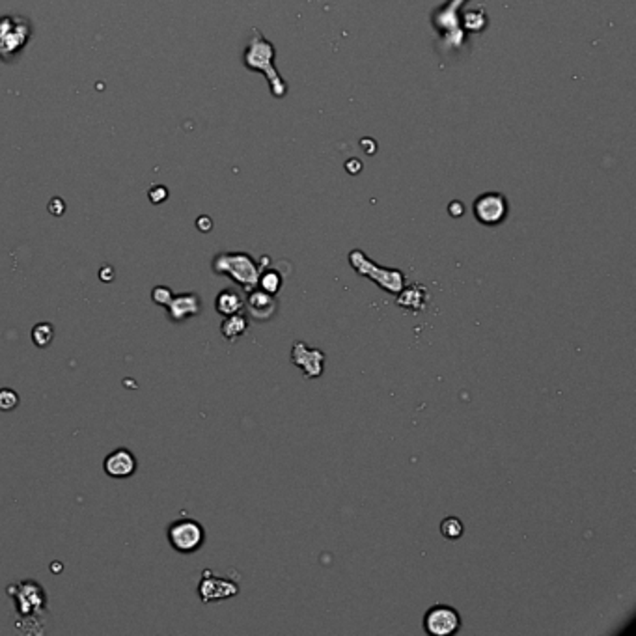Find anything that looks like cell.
I'll use <instances>...</instances> for the list:
<instances>
[{"mask_svg": "<svg viewBox=\"0 0 636 636\" xmlns=\"http://www.w3.org/2000/svg\"><path fill=\"white\" fill-rule=\"evenodd\" d=\"M274 57H276V49L260 30H252L249 45L244 51V66L252 71H260L263 77L269 80L271 91L274 97H284L288 94V84L282 79V75L274 68Z\"/></svg>", "mask_w": 636, "mask_h": 636, "instance_id": "1", "label": "cell"}, {"mask_svg": "<svg viewBox=\"0 0 636 636\" xmlns=\"http://www.w3.org/2000/svg\"><path fill=\"white\" fill-rule=\"evenodd\" d=\"M213 271L219 274H228L230 279L243 288L246 293L258 288V280L262 269L254 262V258L244 252H226L213 260Z\"/></svg>", "mask_w": 636, "mask_h": 636, "instance_id": "2", "label": "cell"}, {"mask_svg": "<svg viewBox=\"0 0 636 636\" xmlns=\"http://www.w3.org/2000/svg\"><path fill=\"white\" fill-rule=\"evenodd\" d=\"M349 263L355 269V273L369 279L374 284H377L380 290H385L390 295H398L405 286V274L401 271L380 267L375 262H371L362 250H351L349 252Z\"/></svg>", "mask_w": 636, "mask_h": 636, "instance_id": "3", "label": "cell"}, {"mask_svg": "<svg viewBox=\"0 0 636 636\" xmlns=\"http://www.w3.org/2000/svg\"><path fill=\"white\" fill-rule=\"evenodd\" d=\"M168 541L174 551L182 552V554H191L196 552L200 547L204 545L205 532L204 526L193 519H182L168 526Z\"/></svg>", "mask_w": 636, "mask_h": 636, "instance_id": "4", "label": "cell"}, {"mask_svg": "<svg viewBox=\"0 0 636 636\" xmlns=\"http://www.w3.org/2000/svg\"><path fill=\"white\" fill-rule=\"evenodd\" d=\"M465 0H450L448 4L441 8L435 15H433V24L438 30V34L443 36L444 49H457L463 43V30L459 29V21H457V8L463 6Z\"/></svg>", "mask_w": 636, "mask_h": 636, "instance_id": "5", "label": "cell"}, {"mask_svg": "<svg viewBox=\"0 0 636 636\" xmlns=\"http://www.w3.org/2000/svg\"><path fill=\"white\" fill-rule=\"evenodd\" d=\"M461 629V616L450 605H433L424 616V630L431 636H452Z\"/></svg>", "mask_w": 636, "mask_h": 636, "instance_id": "6", "label": "cell"}, {"mask_svg": "<svg viewBox=\"0 0 636 636\" xmlns=\"http://www.w3.org/2000/svg\"><path fill=\"white\" fill-rule=\"evenodd\" d=\"M510 211L508 200L500 193H485L474 202V216L483 226H498L505 221Z\"/></svg>", "mask_w": 636, "mask_h": 636, "instance_id": "7", "label": "cell"}, {"mask_svg": "<svg viewBox=\"0 0 636 636\" xmlns=\"http://www.w3.org/2000/svg\"><path fill=\"white\" fill-rule=\"evenodd\" d=\"M291 362L301 369L306 379H319L325 371V353L306 346L304 341H297L291 347Z\"/></svg>", "mask_w": 636, "mask_h": 636, "instance_id": "8", "label": "cell"}, {"mask_svg": "<svg viewBox=\"0 0 636 636\" xmlns=\"http://www.w3.org/2000/svg\"><path fill=\"white\" fill-rule=\"evenodd\" d=\"M244 308L249 310L250 318L254 321L267 323L279 312V301H276V295L265 293L262 290H252L244 299Z\"/></svg>", "mask_w": 636, "mask_h": 636, "instance_id": "9", "label": "cell"}, {"mask_svg": "<svg viewBox=\"0 0 636 636\" xmlns=\"http://www.w3.org/2000/svg\"><path fill=\"white\" fill-rule=\"evenodd\" d=\"M200 597L204 602L211 601H221V599H228L239 593V586L232 580L226 579H216L211 575V571H204V579L198 586Z\"/></svg>", "mask_w": 636, "mask_h": 636, "instance_id": "10", "label": "cell"}, {"mask_svg": "<svg viewBox=\"0 0 636 636\" xmlns=\"http://www.w3.org/2000/svg\"><path fill=\"white\" fill-rule=\"evenodd\" d=\"M429 301H431V295L424 284H411L407 288L404 286L396 295V306L409 313L426 312Z\"/></svg>", "mask_w": 636, "mask_h": 636, "instance_id": "11", "label": "cell"}, {"mask_svg": "<svg viewBox=\"0 0 636 636\" xmlns=\"http://www.w3.org/2000/svg\"><path fill=\"white\" fill-rule=\"evenodd\" d=\"M137 457L131 450L119 448L114 450L112 454L107 455V459L103 463V468L110 478H129L137 472Z\"/></svg>", "mask_w": 636, "mask_h": 636, "instance_id": "12", "label": "cell"}, {"mask_svg": "<svg viewBox=\"0 0 636 636\" xmlns=\"http://www.w3.org/2000/svg\"><path fill=\"white\" fill-rule=\"evenodd\" d=\"M168 318L172 323H183L185 319L194 318L202 312V302L196 293H182V295L172 297L168 304Z\"/></svg>", "mask_w": 636, "mask_h": 636, "instance_id": "13", "label": "cell"}, {"mask_svg": "<svg viewBox=\"0 0 636 636\" xmlns=\"http://www.w3.org/2000/svg\"><path fill=\"white\" fill-rule=\"evenodd\" d=\"M215 308L216 312L221 313V316H232V313H239L244 310V299L241 297L237 290H232V288H228V290H222L215 299Z\"/></svg>", "mask_w": 636, "mask_h": 636, "instance_id": "14", "label": "cell"}, {"mask_svg": "<svg viewBox=\"0 0 636 636\" xmlns=\"http://www.w3.org/2000/svg\"><path fill=\"white\" fill-rule=\"evenodd\" d=\"M246 330H249V318H246L243 312L226 316L221 325L222 336H224L228 341L239 340Z\"/></svg>", "mask_w": 636, "mask_h": 636, "instance_id": "15", "label": "cell"}, {"mask_svg": "<svg viewBox=\"0 0 636 636\" xmlns=\"http://www.w3.org/2000/svg\"><path fill=\"white\" fill-rule=\"evenodd\" d=\"M258 288L265 293H271V295H276L282 288V274L279 271H274V269H267V271H262L260 273V280H258Z\"/></svg>", "mask_w": 636, "mask_h": 636, "instance_id": "16", "label": "cell"}, {"mask_svg": "<svg viewBox=\"0 0 636 636\" xmlns=\"http://www.w3.org/2000/svg\"><path fill=\"white\" fill-rule=\"evenodd\" d=\"M30 338L34 341L38 347H47L52 343V338H54V327L51 323H47V321H41L32 329L30 332Z\"/></svg>", "mask_w": 636, "mask_h": 636, "instance_id": "17", "label": "cell"}, {"mask_svg": "<svg viewBox=\"0 0 636 636\" xmlns=\"http://www.w3.org/2000/svg\"><path fill=\"white\" fill-rule=\"evenodd\" d=\"M465 532V526L461 523L459 519L454 517V515H450L441 523V534L446 538V540H459L461 535Z\"/></svg>", "mask_w": 636, "mask_h": 636, "instance_id": "18", "label": "cell"}, {"mask_svg": "<svg viewBox=\"0 0 636 636\" xmlns=\"http://www.w3.org/2000/svg\"><path fill=\"white\" fill-rule=\"evenodd\" d=\"M19 405V396L17 392H13L12 388H2L0 390V411L10 413Z\"/></svg>", "mask_w": 636, "mask_h": 636, "instance_id": "19", "label": "cell"}, {"mask_svg": "<svg viewBox=\"0 0 636 636\" xmlns=\"http://www.w3.org/2000/svg\"><path fill=\"white\" fill-rule=\"evenodd\" d=\"M172 297H174L172 295V290L170 288H166V286H157V288L151 290V299H154V302L161 304V306H168L172 301Z\"/></svg>", "mask_w": 636, "mask_h": 636, "instance_id": "20", "label": "cell"}, {"mask_svg": "<svg viewBox=\"0 0 636 636\" xmlns=\"http://www.w3.org/2000/svg\"><path fill=\"white\" fill-rule=\"evenodd\" d=\"M168 196V191L165 187H155L149 191V200L154 202V204H161L163 200H166Z\"/></svg>", "mask_w": 636, "mask_h": 636, "instance_id": "21", "label": "cell"}, {"mask_svg": "<svg viewBox=\"0 0 636 636\" xmlns=\"http://www.w3.org/2000/svg\"><path fill=\"white\" fill-rule=\"evenodd\" d=\"M49 209H51L52 215L58 216V215H62L64 209H66V205H64V202L60 198H54L51 204H49Z\"/></svg>", "mask_w": 636, "mask_h": 636, "instance_id": "22", "label": "cell"}, {"mask_svg": "<svg viewBox=\"0 0 636 636\" xmlns=\"http://www.w3.org/2000/svg\"><path fill=\"white\" fill-rule=\"evenodd\" d=\"M99 279H101V282H112L114 269L110 267V265H105V267H101V271H99Z\"/></svg>", "mask_w": 636, "mask_h": 636, "instance_id": "23", "label": "cell"}, {"mask_svg": "<svg viewBox=\"0 0 636 636\" xmlns=\"http://www.w3.org/2000/svg\"><path fill=\"white\" fill-rule=\"evenodd\" d=\"M450 213H452V216H461L463 213H465V207H463L461 202H454L452 207H450Z\"/></svg>", "mask_w": 636, "mask_h": 636, "instance_id": "24", "label": "cell"}, {"mask_svg": "<svg viewBox=\"0 0 636 636\" xmlns=\"http://www.w3.org/2000/svg\"><path fill=\"white\" fill-rule=\"evenodd\" d=\"M211 226H213V224H211V221L207 219V216H200L198 228L202 230V232H207V230H211Z\"/></svg>", "mask_w": 636, "mask_h": 636, "instance_id": "25", "label": "cell"}]
</instances>
